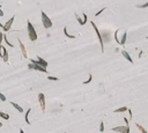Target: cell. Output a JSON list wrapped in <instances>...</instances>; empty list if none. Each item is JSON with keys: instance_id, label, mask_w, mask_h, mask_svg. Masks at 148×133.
Returning a JSON list of instances; mask_svg holds the SVG:
<instances>
[{"instance_id": "obj_1", "label": "cell", "mask_w": 148, "mask_h": 133, "mask_svg": "<svg viewBox=\"0 0 148 133\" xmlns=\"http://www.w3.org/2000/svg\"><path fill=\"white\" fill-rule=\"evenodd\" d=\"M27 26H28V36H29V39L31 41V42H35L36 39H37V31L35 30V28L33 26V23L30 22V21H28L27 22Z\"/></svg>"}, {"instance_id": "obj_2", "label": "cell", "mask_w": 148, "mask_h": 133, "mask_svg": "<svg viewBox=\"0 0 148 133\" xmlns=\"http://www.w3.org/2000/svg\"><path fill=\"white\" fill-rule=\"evenodd\" d=\"M41 15H42V23H43V27L46 28V29H50V28L52 27V21L50 20V18L46 15V13H45L44 10H42Z\"/></svg>"}, {"instance_id": "obj_3", "label": "cell", "mask_w": 148, "mask_h": 133, "mask_svg": "<svg viewBox=\"0 0 148 133\" xmlns=\"http://www.w3.org/2000/svg\"><path fill=\"white\" fill-rule=\"evenodd\" d=\"M30 62H33V64H37V65H41V66H43V67H48V65H49V62H46L45 59H43L42 57H37V59H30Z\"/></svg>"}, {"instance_id": "obj_4", "label": "cell", "mask_w": 148, "mask_h": 133, "mask_svg": "<svg viewBox=\"0 0 148 133\" xmlns=\"http://www.w3.org/2000/svg\"><path fill=\"white\" fill-rule=\"evenodd\" d=\"M91 26H93V28H94V30H95L96 35H97V37H98V41H100V43H101V48H102V52L104 51V44H103V38H102V35H101V33H100V30H98V28L96 27V24L91 21Z\"/></svg>"}, {"instance_id": "obj_5", "label": "cell", "mask_w": 148, "mask_h": 133, "mask_svg": "<svg viewBox=\"0 0 148 133\" xmlns=\"http://www.w3.org/2000/svg\"><path fill=\"white\" fill-rule=\"evenodd\" d=\"M29 68H31V70H35V71H38V72H42V73H48V70L43 67V66H41V65H37V64H30L29 65Z\"/></svg>"}, {"instance_id": "obj_6", "label": "cell", "mask_w": 148, "mask_h": 133, "mask_svg": "<svg viewBox=\"0 0 148 133\" xmlns=\"http://www.w3.org/2000/svg\"><path fill=\"white\" fill-rule=\"evenodd\" d=\"M113 132H118V133H125L127 130H130V126H117V127H112L111 128Z\"/></svg>"}, {"instance_id": "obj_7", "label": "cell", "mask_w": 148, "mask_h": 133, "mask_svg": "<svg viewBox=\"0 0 148 133\" xmlns=\"http://www.w3.org/2000/svg\"><path fill=\"white\" fill-rule=\"evenodd\" d=\"M38 100H39V104H41V108H42V111H45V108H46V104H45V96H44L43 93H41L38 95Z\"/></svg>"}, {"instance_id": "obj_8", "label": "cell", "mask_w": 148, "mask_h": 133, "mask_svg": "<svg viewBox=\"0 0 148 133\" xmlns=\"http://www.w3.org/2000/svg\"><path fill=\"white\" fill-rule=\"evenodd\" d=\"M18 41H19V45H20V49H21V52L23 54V57H24V58H28V52H27V50H26V46L23 45L21 39H18Z\"/></svg>"}, {"instance_id": "obj_9", "label": "cell", "mask_w": 148, "mask_h": 133, "mask_svg": "<svg viewBox=\"0 0 148 133\" xmlns=\"http://www.w3.org/2000/svg\"><path fill=\"white\" fill-rule=\"evenodd\" d=\"M14 16H12V18L9 19L8 21H7V22H6V24H5V26H4V30H5V31H8L9 29H10V27H12V24H13V22H14Z\"/></svg>"}, {"instance_id": "obj_10", "label": "cell", "mask_w": 148, "mask_h": 133, "mask_svg": "<svg viewBox=\"0 0 148 133\" xmlns=\"http://www.w3.org/2000/svg\"><path fill=\"white\" fill-rule=\"evenodd\" d=\"M2 60L5 62H8V60H9V54H8V51L2 46V58H1Z\"/></svg>"}, {"instance_id": "obj_11", "label": "cell", "mask_w": 148, "mask_h": 133, "mask_svg": "<svg viewBox=\"0 0 148 133\" xmlns=\"http://www.w3.org/2000/svg\"><path fill=\"white\" fill-rule=\"evenodd\" d=\"M122 54H123V57H124V58H125V59H126V60H127L129 62H131V64L133 62L132 58H131V56H130V54H129L127 52H126L125 50H123V51H122Z\"/></svg>"}, {"instance_id": "obj_12", "label": "cell", "mask_w": 148, "mask_h": 133, "mask_svg": "<svg viewBox=\"0 0 148 133\" xmlns=\"http://www.w3.org/2000/svg\"><path fill=\"white\" fill-rule=\"evenodd\" d=\"M10 104H12L13 106H14V108H15V109L18 110L19 112H23V109H22V106H21V105H19L18 103H15V102H12Z\"/></svg>"}, {"instance_id": "obj_13", "label": "cell", "mask_w": 148, "mask_h": 133, "mask_svg": "<svg viewBox=\"0 0 148 133\" xmlns=\"http://www.w3.org/2000/svg\"><path fill=\"white\" fill-rule=\"evenodd\" d=\"M125 111H127V108H126V106H122V108H119V109H116L113 112H115V114H119V112H125Z\"/></svg>"}, {"instance_id": "obj_14", "label": "cell", "mask_w": 148, "mask_h": 133, "mask_svg": "<svg viewBox=\"0 0 148 133\" xmlns=\"http://www.w3.org/2000/svg\"><path fill=\"white\" fill-rule=\"evenodd\" d=\"M126 38H127V34H126V33H124V34H123L122 39H120V45L125 44V42H126Z\"/></svg>"}, {"instance_id": "obj_15", "label": "cell", "mask_w": 148, "mask_h": 133, "mask_svg": "<svg viewBox=\"0 0 148 133\" xmlns=\"http://www.w3.org/2000/svg\"><path fill=\"white\" fill-rule=\"evenodd\" d=\"M64 34H65L66 37H68V38H75V36H74V35H70V34L67 33V28H66V27L64 28Z\"/></svg>"}, {"instance_id": "obj_16", "label": "cell", "mask_w": 148, "mask_h": 133, "mask_svg": "<svg viewBox=\"0 0 148 133\" xmlns=\"http://www.w3.org/2000/svg\"><path fill=\"white\" fill-rule=\"evenodd\" d=\"M30 112H31V109H28V111L26 112V123L28 125H30V120L28 119V117H29V114H30Z\"/></svg>"}, {"instance_id": "obj_17", "label": "cell", "mask_w": 148, "mask_h": 133, "mask_svg": "<svg viewBox=\"0 0 148 133\" xmlns=\"http://www.w3.org/2000/svg\"><path fill=\"white\" fill-rule=\"evenodd\" d=\"M74 16H75V19H76V21H78V22H79V24H80V26H85V23H83V21L81 20V18L79 16L78 14H75Z\"/></svg>"}, {"instance_id": "obj_18", "label": "cell", "mask_w": 148, "mask_h": 133, "mask_svg": "<svg viewBox=\"0 0 148 133\" xmlns=\"http://www.w3.org/2000/svg\"><path fill=\"white\" fill-rule=\"evenodd\" d=\"M0 117H1V118H4L5 120H8V119H9V115L5 114V112H0Z\"/></svg>"}, {"instance_id": "obj_19", "label": "cell", "mask_w": 148, "mask_h": 133, "mask_svg": "<svg viewBox=\"0 0 148 133\" xmlns=\"http://www.w3.org/2000/svg\"><path fill=\"white\" fill-rule=\"evenodd\" d=\"M135 126H137V127L139 128V131H140L141 133H147V131H146V130H145V128H143V127H142V126H141L140 124H135Z\"/></svg>"}, {"instance_id": "obj_20", "label": "cell", "mask_w": 148, "mask_h": 133, "mask_svg": "<svg viewBox=\"0 0 148 133\" xmlns=\"http://www.w3.org/2000/svg\"><path fill=\"white\" fill-rule=\"evenodd\" d=\"M137 7H138V8H146V7H148V1L147 2H145L143 5H138Z\"/></svg>"}, {"instance_id": "obj_21", "label": "cell", "mask_w": 148, "mask_h": 133, "mask_svg": "<svg viewBox=\"0 0 148 133\" xmlns=\"http://www.w3.org/2000/svg\"><path fill=\"white\" fill-rule=\"evenodd\" d=\"M100 132H104V123L103 122H101V124H100Z\"/></svg>"}, {"instance_id": "obj_22", "label": "cell", "mask_w": 148, "mask_h": 133, "mask_svg": "<svg viewBox=\"0 0 148 133\" xmlns=\"http://www.w3.org/2000/svg\"><path fill=\"white\" fill-rule=\"evenodd\" d=\"M91 80H93V75H91V74H89V78H88V80H87V81H85L83 83H85V85H87V83H89V82H91Z\"/></svg>"}, {"instance_id": "obj_23", "label": "cell", "mask_w": 148, "mask_h": 133, "mask_svg": "<svg viewBox=\"0 0 148 133\" xmlns=\"http://www.w3.org/2000/svg\"><path fill=\"white\" fill-rule=\"evenodd\" d=\"M0 101H1V102H5V101H6V96H5L4 94H1V93H0Z\"/></svg>"}, {"instance_id": "obj_24", "label": "cell", "mask_w": 148, "mask_h": 133, "mask_svg": "<svg viewBox=\"0 0 148 133\" xmlns=\"http://www.w3.org/2000/svg\"><path fill=\"white\" fill-rule=\"evenodd\" d=\"M4 35H5V34L0 31V45L2 44V41H4Z\"/></svg>"}, {"instance_id": "obj_25", "label": "cell", "mask_w": 148, "mask_h": 133, "mask_svg": "<svg viewBox=\"0 0 148 133\" xmlns=\"http://www.w3.org/2000/svg\"><path fill=\"white\" fill-rule=\"evenodd\" d=\"M104 10H105V7H104V8H102L101 10H98V12L95 14V16H98V15H100V14H102V12H104Z\"/></svg>"}, {"instance_id": "obj_26", "label": "cell", "mask_w": 148, "mask_h": 133, "mask_svg": "<svg viewBox=\"0 0 148 133\" xmlns=\"http://www.w3.org/2000/svg\"><path fill=\"white\" fill-rule=\"evenodd\" d=\"M48 79L49 80H52V81H58V78H56V76H48Z\"/></svg>"}, {"instance_id": "obj_27", "label": "cell", "mask_w": 148, "mask_h": 133, "mask_svg": "<svg viewBox=\"0 0 148 133\" xmlns=\"http://www.w3.org/2000/svg\"><path fill=\"white\" fill-rule=\"evenodd\" d=\"M86 22H87V15H86V14H83V23L86 24Z\"/></svg>"}, {"instance_id": "obj_28", "label": "cell", "mask_w": 148, "mask_h": 133, "mask_svg": "<svg viewBox=\"0 0 148 133\" xmlns=\"http://www.w3.org/2000/svg\"><path fill=\"white\" fill-rule=\"evenodd\" d=\"M124 122H125L126 126H130V125H129V119H127V118H124Z\"/></svg>"}, {"instance_id": "obj_29", "label": "cell", "mask_w": 148, "mask_h": 133, "mask_svg": "<svg viewBox=\"0 0 148 133\" xmlns=\"http://www.w3.org/2000/svg\"><path fill=\"white\" fill-rule=\"evenodd\" d=\"M0 58H2V45H0Z\"/></svg>"}, {"instance_id": "obj_30", "label": "cell", "mask_w": 148, "mask_h": 133, "mask_svg": "<svg viewBox=\"0 0 148 133\" xmlns=\"http://www.w3.org/2000/svg\"><path fill=\"white\" fill-rule=\"evenodd\" d=\"M2 16H4V12H2V9L0 7V18H2Z\"/></svg>"}, {"instance_id": "obj_31", "label": "cell", "mask_w": 148, "mask_h": 133, "mask_svg": "<svg viewBox=\"0 0 148 133\" xmlns=\"http://www.w3.org/2000/svg\"><path fill=\"white\" fill-rule=\"evenodd\" d=\"M0 28H2V29H4V24H1V22H0Z\"/></svg>"}, {"instance_id": "obj_32", "label": "cell", "mask_w": 148, "mask_h": 133, "mask_svg": "<svg viewBox=\"0 0 148 133\" xmlns=\"http://www.w3.org/2000/svg\"><path fill=\"white\" fill-rule=\"evenodd\" d=\"M20 133H24L23 132V130H20Z\"/></svg>"}, {"instance_id": "obj_33", "label": "cell", "mask_w": 148, "mask_h": 133, "mask_svg": "<svg viewBox=\"0 0 148 133\" xmlns=\"http://www.w3.org/2000/svg\"><path fill=\"white\" fill-rule=\"evenodd\" d=\"M125 133H130V130H127V131H126V132Z\"/></svg>"}, {"instance_id": "obj_34", "label": "cell", "mask_w": 148, "mask_h": 133, "mask_svg": "<svg viewBox=\"0 0 148 133\" xmlns=\"http://www.w3.org/2000/svg\"><path fill=\"white\" fill-rule=\"evenodd\" d=\"M1 126H2V124H1V123H0V127H1Z\"/></svg>"}]
</instances>
